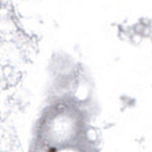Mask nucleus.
Here are the masks:
<instances>
[{
  "label": "nucleus",
  "mask_w": 152,
  "mask_h": 152,
  "mask_svg": "<svg viewBox=\"0 0 152 152\" xmlns=\"http://www.w3.org/2000/svg\"><path fill=\"white\" fill-rule=\"evenodd\" d=\"M49 152H55V149H51V151Z\"/></svg>",
  "instance_id": "f257e3e1"
}]
</instances>
